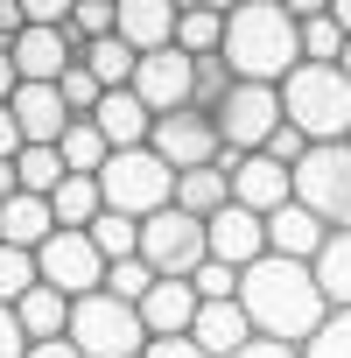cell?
<instances>
[{"label": "cell", "instance_id": "6da1fadb", "mask_svg": "<svg viewBox=\"0 0 351 358\" xmlns=\"http://www.w3.org/2000/svg\"><path fill=\"white\" fill-rule=\"evenodd\" d=\"M239 302H246L253 330L281 337V344H309L337 316L330 295H323V281H316V267L309 260H281V253H267V260H253L239 274Z\"/></svg>", "mask_w": 351, "mask_h": 358}, {"label": "cell", "instance_id": "816d5d0a", "mask_svg": "<svg viewBox=\"0 0 351 358\" xmlns=\"http://www.w3.org/2000/svg\"><path fill=\"white\" fill-rule=\"evenodd\" d=\"M337 71H344V78H351V43H344V57H337Z\"/></svg>", "mask_w": 351, "mask_h": 358}, {"label": "cell", "instance_id": "83f0119b", "mask_svg": "<svg viewBox=\"0 0 351 358\" xmlns=\"http://www.w3.org/2000/svg\"><path fill=\"white\" fill-rule=\"evenodd\" d=\"M15 169H22V190H29V197H57V183L71 176V169H64V155H57V148H43V141H29V148L15 155Z\"/></svg>", "mask_w": 351, "mask_h": 358}, {"label": "cell", "instance_id": "7dc6e473", "mask_svg": "<svg viewBox=\"0 0 351 358\" xmlns=\"http://www.w3.org/2000/svg\"><path fill=\"white\" fill-rule=\"evenodd\" d=\"M8 197H22V169H15V162H0V204H8Z\"/></svg>", "mask_w": 351, "mask_h": 358}, {"label": "cell", "instance_id": "d6a6232c", "mask_svg": "<svg viewBox=\"0 0 351 358\" xmlns=\"http://www.w3.org/2000/svg\"><path fill=\"white\" fill-rule=\"evenodd\" d=\"M155 281H162V274H155V267H148L141 253H134V260H113V267H106V295H120V302H134V309H141V295H148Z\"/></svg>", "mask_w": 351, "mask_h": 358}, {"label": "cell", "instance_id": "1f68e13d", "mask_svg": "<svg viewBox=\"0 0 351 358\" xmlns=\"http://www.w3.org/2000/svg\"><path fill=\"white\" fill-rule=\"evenodd\" d=\"M344 29H337V15H309L302 22V64H337L344 57Z\"/></svg>", "mask_w": 351, "mask_h": 358}, {"label": "cell", "instance_id": "7c38bea8", "mask_svg": "<svg viewBox=\"0 0 351 358\" xmlns=\"http://www.w3.org/2000/svg\"><path fill=\"white\" fill-rule=\"evenodd\" d=\"M225 169H232V204H246L260 218L295 204V169L288 162H274V155H225Z\"/></svg>", "mask_w": 351, "mask_h": 358}, {"label": "cell", "instance_id": "ee69618b", "mask_svg": "<svg viewBox=\"0 0 351 358\" xmlns=\"http://www.w3.org/2000/svg\"><path fill=\"white\" fill-rule=\"evenodd\" d=\"M29 358H85V351H78V337H43V344H29Z\"/></svg>", "mask_w": 351, "mask_h": 358}, {"label": "cell", "instance_id": "4fadbf2b", "mask_svg": "<svg viewBox=\"0 0 351 358\" xmlns=\"http://www.w3.org/2000/svg\"><path fill=\"white\" fill-rule=\"evenodd\" d=\"M8 50H15L22 85H57V78L78 64V36H71V29H43V22H29Z\"/></svg>", "mask_w": 351, "mask_h": 358}, {"label": "cell", "instance_id": "ffe728a7", "mask_svg": "<svg viewBox=\"0 0 351 358\" xmlns=\"http://www.w3.org/2000/svg\"><path fill=\"white\" fill-rule=\"evenodd\" d=\"M92 120H99V134H106L113 148H148V134H155V113L141 106V92H134V85H127V92H106Z\"/></svg>", "mask_w": 351, "mask_h": 358}, {"label": "cell", "instance_id": "74e56055", "mask_svg": "<svg viewBox=\"0 0 351 358\" xmlns=\"http://www.w3.org/2000/svg\"><path fill=\"white\" fill-rule=\"evenodd\" d=\"M309 148H316V141H309V134H302V127H288V120H281V134H274V141H267V148H260V155H274V162H288V169H295V162H302V155H309Z\"/></svg>", "mask_w": 351, "mask_h": 358}, {"label": "cell", "instance_id": "f1b7e54d", "mask_svg": "<svg viewBox=\"0 0 351 358\" xmlns=\"http://www.w3.org/2000/svg\"><path fill=\"white\" fill-rule=\"evenodd\" d=\"M92 246L106 253V267H113V260H134V253H141V218H120V211H106V218L92 225Z\"/></svg>", "mask_w": 351, "mask_h": 358}, {"label": "cell", "instance_id": "5b68a950", "mask_svg": "<svg viewBox=\"0 0 351 358\" xmlns=\"http://www.w3.org/2000/svg\"><path fill=\"white\" fill-rule=\"evenodd\" d=\"M71 337H78L85 358H141V351H148V323H141V309L120 302V295H106V288L71 302Z\"/></svg>", "mask_w": 351, "mask_h": 358}, {"label": "cell", "instance_id": "52a82bcc", "mask_svg": "<svg viewBox=\"0 0 351 358\" xmlns=\"http://www.w3.org/2000/svg\"><path fill=\"white\" fill-rule=\"evenodd\" d=\"M141 260L155 274H197L211 260V218H190L183 204L141 218Z\"/></svg>", "mask_w": 351, "mask_h": 358}, {"label": "cell", "instance_id": "7bdbcfd3", "mask_svg": "<svg viewBox=\"0 0 351 358\" xmlns=\"http://www.w3.org/2000/svg\"><path fill=\"white\" fill-rule=\"evenodd\" d=\"M232 358H302V344H281V337H253L246 351H232Z\"/></svg>", "mask_w": 351, "mask_h": 358}, {"label": "cell", "instance_id": "7a4b0ae2", "mask_svg": "<svg viewBox=\"0 0 351 358\" xmlns=\"http://www.w3.org/2000/svg\"><path fill=\"white\" fill-rule=\"evenodd\" d=\"M225 64L246 85H281L302 64V22L281 0H246L225 15Z\"/></svg>", "mask_w": 351, "mask_h": 358}, {"label": "cell", "instance_id": "e575fe53", "mask_svg": "<svg viewBox=\"0 0 351 358\" xmlns=\"http://www.w3.org/2000/svg\"><path fill=\"white\" fill-rule=\"evenodd\" d=\"M57 92H64V106H71L78 120H92V113H99V99H106V85H99L85 64H71V71L57 78Z\"/></svg>", "mask_w": 351, "mask_h": 358}, {"label": "cell", "instance_id": "c3c4849f", "mask_svg": "<svg viewBox=\"0 0 351 358\" xmlns=\"http://www.w3.org/2000/svg\"><path fill=\"white\" fill-rule=\"evenodd\" d=\"M281 8H288L295 22H309V15H330V0H281Z\"/></svg>", "mask_w": 351, "mask_h": 358}, {"label": "cell", "instance_id": "ab89813d", "mask_svg": "<svg viewBox=\"0 0 351 358\" xmlns=\"http://www.w3.org/2000/svg\"><path fill=\"white\" fill-rule=\"evenodd\" d=\"M141 358H211V351L183 330V337H148V351H141Z\"/></svg>", "mask_w": 351, "mask_h": 358}, {"label": "cell", "instance_id": "d4e9b609", "mask_svg": "<svg viewBox=\"0 0 351 358\" xmlns=\"http://www.w3.org/2000/svg\"><path fill=\"white\" fill-rule=\"evenodd\" d=\"M78 64H85L106 92H127V85H134V71H141V50H134L127 36H99V43H85V50H78Z\"/></svg>", "mask_w": 351, "mask_h": 358}, {"label": "cell", "instance_id": "2e32d148", "mask_svg": "<svg viewBox=\"0 0 351 358\" xmlns=\"http://www.w3.org/2000/svg\"><path fill=\"white\" fill-rule=\"evenodd\" d=\"M8 106H15L22 134H29V141H43V148H57V141L71 134V120H78V113L64 106V92H57V85H22Z\"/></svg>", "mask_w": 351, "mask_h": 358}, {"label": "cell", "instance_id": "e0dca14e", "mask_svg": "<svg viewBox=\"0 0 351 358\" xmlns=\"http://www.w3.org/2000/svg\"><path fill=\"white\" fill-rule=\"evenodd\" d=\"M330 246V225L309 211V204H281L274 218H267V253H281V260H316Z\"/></svg>", "mask_w": 351, "mask_h": 358}, {"label": "cell", "instance_id": "30bf717a", "mask_svg": "<svg viewBox=\"0 0 351 358\" xmlns=\"http://www.w3.org/2000/svg\"><path fill=\"white\" fill-rule=\"evenodd\" d=\"M36 267H43V281H50V288H64L71 302L106 288V253L92 246V232H64V225H57V232L36 246Z\"/></svg>", "mask_w": 351, "mask_h": 358}, {"label": "cell", "instance_id": "b9f144b4", "mask_svg": "<svg viewBox=\"0 0 351 358\" xmlns=\"http://www.w3.org/2000/svg\"><path fill=\"white\" fill-rule=\"evenodd\" d=\"M29 148V134H22V120H15V106H0V162H15Z\"/></svg>", "mask_w": 351, "mask_h": 358}, {"label": "cell", "instance_id": "5bb4252c", "mask_svg": "<svg viewBox=\"0 0 351 358\" xmlns=\"http://www.w3.org/2000/svg\"><path fill=\"white\" fill-rule=\"evenodd\" d=\"M197 309H204V295H197L190 274H162V281L141 295V323H148V337H183V330L197 323Z\"/></svg>", "mask_w": 351, "mask_h": 358}, {"label": "cell", "instance_id": "d590c367", "mask_svg": "<svg viewBox=\"0 0 351 358\" xmlns=\"http://www.w3.org/2000/svg\"><path fill=\"white\" fill-rule=\"evenodd\" d=\"M302 358H351V309H337V316L302 344Z\"/></svg>", "mask_w": 351, "mask_h": 358}, {"label": "cell", "instance_id": "277c9868", "mask_svg": "<svg viewBox=\"0 0 351 358\" xmlns=\"http://www.w3.org/2000/svg\"><path fill=\"white\" fill-rule=\"evenodd\" d=\"M99 190H106V211L120 218H155L176 204V169L155 155V148H113V162L99 169Z\"/></svg>", "mask_w": 351, "mask_h": 358}, {"label": "cell", "instance_id": "ba28073f", "mask_svg": "<svg viewBox=\"0 0 351 358\" xmlns=\"http://www.w3.org/2000/svg\"><path fill=\"white\" fill-rule=\"evenodd\" d=\"M211 120H218L225 155H260V148L281 134V120H288V113H281V85H246V78H239V85L218 99Z\"/></svg>", "mask_w": 351, "mask_h": 358}, {"label": "cell", "instance_id": "f35d334b", "mask_svg": "<svg viewBox=\"0 0 351 358\" xmlns=\"http://www.w3.org/2000/svg\"><path fill=\"white\" fill-rule=\"evenodd\" d=\"M22 15H29V22H43V29H71L78 0H22Z\"/></svg>", "mask_w": 351, "mask_h": 358}, {"label": "cell", "instance_id": "8d00e7d4", "mask_svg": "<svg viewBox=\"0 0 351 358\" xmlns=\"http://www.w3.org/2000/svg\"><path fill=\"white\" fill-rule=\"evenodd\" d=\"M190 281H197V295H204V302H232V295H239V267H225V260H204Z\"/></svg>", "mask_w": 351, "mask_h": 358}, {"label": "cell", "instance_id": "cb8c5ba5", "mask_svg": "<svg viewBox=\"0 0 351 358\" xmlns=\"http://www.w3.org/2000/svg\"><path fill=\"white\" fill-rule=\"evenodd\" d=\"M50 211H57L64 232H92V225L106 218V190H99V176H64L57 197H50Z\"/></svg>", "mask_w": 351, "mask_h": 358}, {"label": "cell", "instance_id": "4316f807", "mask_svg": "<svg viewBox=\"0 0 351 358\" xmlns=\"http://www.w3.org/2000/svg\"><path fill=\"white\" fill-rule=\"evenodd\" d=\"M309 267H316V281H323L330 309H351V232H330V246H323Z\"/></svg>", "mask_w": 351, "mask_h": 358}, {"label": "cell", "instance_id": "9a60e30c", "mask_svg": "<svg viewBox=\"0 0 351 358\" xmlns=\"http://www.w3.org/2000/svg\"><path fill=\"white\" fill-rule=\"evenodd\" d=\"M211 260H225V267H253V260H267V218L260 211H246V204H225L218 218H211Z\"/></svg>", "mask_w": 351, "mask_h": 358}, {"label": "cell", "instance_id": "bcb514c9", "mask_svg": "<svg viewBox=\"0 0 351 358\" xmlns=\"http://www.w3.org/2000/svg\"><path fill=\"white\" fill-rule=\"evenodd\" d=\"M15 92H22V71H15V50H8V43H0V106H8Z\"/></svg>", "mask_w": 351, "mask_h": 358}, {"label": "cell", "instance_id": "60d3db41", "mask_svg": "<svg viewBox=\"0 0 351 358\" xmlns=\"http://www.w3.org/2000/svg\"><path fill=\"white\" fill-rule=\"evenodd\" d=\"M0 358H29V330H22V316L0 302Z\"/></svg>", "mask_w": 351, "mask_h": 358}, {"label": "cell", "instance_id": "f6af8a7d", "mask_svg": "<svg viewBox=\"0 0 351 358\" xmlns=\"http://www.w3.org/2000/svg\"><path fill=\"white\" fill-rule=\"evenodd\" d=\"M29 29V15H22V0H0V43H15Z\"/></svg>", "mask_w": 351, "mask_h": 358}, {"label": "cell", "instance_id": "8992f818", "mask_svg": "<svg viewBox=\"0 0 351 358\" xmlns=\"http://www.w3.org/2000/svg\"><path fill=\"white\" fill-rule=\"evenodd\" d=\"M295 204H309L330 232H351V141H323L295 162Z\"/></svg>", "mask_w": 351, "mask_h": 358}, {"label": "cell", "instance_id": "d6986e66", "mask_svg": "<svg viewBox=\"0 0 351 358\" xmlns=\"http://www.w3.org/2000/svg\"><path fill=\"white\" fill-rule=\"evenodd\" d=\"M176 22L183 8L176 0H120V36L148 57V50H176Z\"/></svg>", "mask_w": 351, "mask_h": 358}, {"label": "cell", "instance_id": "7402d4cb", "mask_svg": "<svg viewBox=\"0 0 351 358\" xmlns=\"http://www.w3.org/2000/svg\"><path fill=\"white\" fill-rule=\"evenodd\" d=\"M50 232H57L50 197H29V190H22V197H8V204H0V246H29V253H36Z\"/></svg>", "mask_w": 351, "mask_h": 358}, {"label": "cell", "instance_id": "9c48e42d", "mask_svg": "<svg viewBox=\"0 0 351 358\" xmlns=\"http://www.w3.org/2000/svg\"><path fill=\"white\" fill-rule=\"evenodd\" d=\"M148 148L183 176V169H204V162H225V141H218V120L204 113V106H176V113H162L155 120V134H148Z\"/></svg>", "mask_w": 351, "mask_h": 358}, {"label": "cell", "instance_id": "3957f363", "mask_svg": "<svg viewBox=\"0 0 351 358\" xmlns=\"http://www.w3.org/2000/svg\"><path fill=\"white\" fill-rule=\"evenodd\" d=\"M281 113L288 127H302L316 148L323 141H351V78L337 64H295L281 78Z\"/></svg>", "mask_w": 351, "mask_h": 358}, {"label": "cell", "instance_id": "681fc988", "mask_svg": "<svg viewBox=\"0 0 351 358\" xmlns=\"http://www.w3.org/2000/svg\"><path fill=\"white\" fill-rule=\"evenodd\" d=\"M330 15H337V29L351 36V0H330Z\"/></svg>", "mask_w": 351, "mask_h": 358}, {"label": "cell", "instance_id": "484cf974", "mask_svg": "<svg viewBox=\"0 0 351 358\" xmlns=\"http://www.w3.org/2000/svg\"><path fill=\"white\" fill-rule=\"evenodd\" d=\"M57 155H64L71 176H99V169L113 162V141L99 134V120H71V134L57 141Z\"/></svg>", "mask_w": 351, "mask_h": 358}, {"label": "cell", "instance_id": "f546056e", "mask_svg": "<svg viewBox=\"0 0 351 358\" xmlns=\"http://www.w3.org/2000/svg\"><path fill=\"white\" fill-rule=\"evenodd\" d=\"M36 281H43V267H36V253H29V246H0V302L15 309Z\"/></svg>", "mask_w": 351, "mask_h": 358}, {"label": "cell", "instance_id": "f907efd6", "mask_svg": "<svg viewBox=\"0 0 351 358\" xmlns=\"http://www.w3.org/2000/svg\"><path fill=\"white\" fill-rule=\"evenodd\" d=\"M176 8H183V15H197V8H211V0H176Z\"/></svg>", "mask_w": 351, "mask_h": 358}, {"label": "cell", "instance_id": "836d02e7", "mask_svg": "<svg viewBox=\"0 0 351 358\" xmlns=\"http://www.w3.org/2000/svg\"><path fill=\"white\" fill-rule=\"evenodd\" d=\"M239 78H232V64H225V50H211V57H197V106L204 113H218V99L232 92Z\"/></svg>", "mask_w": 351, "mask_h": 358}, {"label": "cell", "instance_id": "44dd1931", "mask_svg": "<svg viewBox=\"0 0 351 358\" xmlns=\"http://www.w3.org/2000/svg\"><path fill=\"white\" fill-rule=\"evenodd\" d=\"M176 204H183L190 218H218V211L232 204V169H225V162L183 169V176H176Z\"/></svg>", "mask_w": 351, "mask_h": 358}, {"label": "cell", "instance_id": "8fae6325", "mask_svg": "<svg viewBox=\"0 0 351 358\" xmlns=\"http://www.w3.org/2000/svg\"><path fill=\"white\" fill-rule=\"evenodd\" d=\"M134 92L155 120L176 113V106H197V57L190 50H148L141 71H134Z\"/></svg>", "mask_w": 351, "mask_h": 358}, {"label": "cell", "instance_id": "4dcf8cb0", "mask_svg": "<svg viewBox=\"0 0 351 358\" xmlns=\"http://www.w3.org/2000/svg\"><path fill=\"white\" fill-rule=\"evenodd\" d=\"M176 50H190V57H211V50H225V15H211V8L183 15V22H176Z\"/></svg>", "mask_w": 351, "mask_h": 358}, {"label": "cell", "instance_id": "ac0fdd59", "mask_svg": "<svg viewBox=\"0 0 351 358\" xmlns=\"http://www.w3.org/2000/svg\"><path fill=\"white\" fill-rule=\"evenodd\" d=\"M190 337L211 351V358H232V351H246L260 330H253V316H246V302L232 295V302H204L197 309V323H190Z\"/></svg>", "mask_w": 351, "mask_h": 358}, {"label": "cell", "instance_id": "603a6c76", "mask_svg": "<svg viewBox=\"0 0 351 358\" xmlns=\"http://www.w3.org/2000/svg\"><path fill=\"white\" fill-rule=\"evenodd\" d=\"M15 316H22L29 344H43V337H71V295H64V288H50V281H36V288L15 302Z\"/></svg>", "mask_w": 351, "mask_h": 358}]
</instances>
